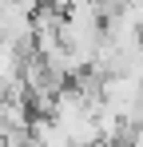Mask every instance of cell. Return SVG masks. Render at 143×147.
<instances>
[{
  "label": "cell",
  "instance_id": "obj_2",
  "mask_svg": "<svg viewBox=\"0 0 143 147\" xmlns=\"http://www.w3.org/2000/svg\"><path fill=\"white\" fill-rule=\"evenodd\" d=\"M0 147H4V143H0Z\"/></svg>",
  "mask_w": 143,
  "mask_h": 147
},
{
  "label": "cell",
  "instance_id": "obj_1",
  "mask_svg": "<svg viewBox=\"0 0 143 147\" xmlns=\"http://www.w3.org/2000/svg\"><path fill=\"white\" fill-rule=\"evenodd\" d=\"M135 111H139V119H143V84H139V96H135Z\"/></svg>",
  "mask_w": 143,
  "mask_h": 147
}]
</instances>
